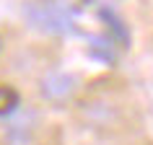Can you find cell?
<instances>
[{
	"mask_svg": "<svg viewBox=\"0 0 153 145\" xmlns=\"http://www.w3.org/2000/svg\"><path fill=\"white\" fill-rule=\"evenodd\" d=\"M18 91L10 88V86H0V117H5V114H10L13 109L18 106Z\"/></svg>",
	"mask_w": 153,
	"mask_h": 145,
	"instance_id": "1",
	"label": "cell"
},
{
	"mask_svg": "<svg viewBox=\"0 0 153 145\" xmlns=\"http://www.w3.org/2000/svg\"><path fill=\"white\" fill-rule=\"evenodd\" d=\"M101 18H104L106 24H109V31H112L114 36H117V41L127 47V31L122 29V21H120V18H114V13H112V10H101Z\"/></svg>",
	"mask_w": 153,
	"mask_h": 145,
	"instance_id": "2",
	"label": "cell"
},
{
	"mask_svg": "<svg viewBox=\"0 0 153 145\" xmlns=\"http://www.w3.org/2000/svg\"><path fill=\"white\" fill-rule=\"evenodd\" d=\"M83 3H91V0H83Z\"/></svg>",
	"mask_w": 153,
	"mask_h": 145,
	"instance_id": "3",
	"label": "cell"
}]
</instances>
